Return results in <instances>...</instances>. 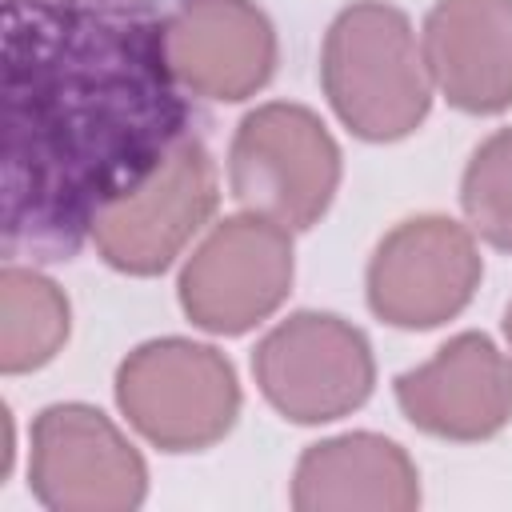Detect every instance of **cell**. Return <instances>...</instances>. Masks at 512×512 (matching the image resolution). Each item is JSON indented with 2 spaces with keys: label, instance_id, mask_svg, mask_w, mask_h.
<instances>
[{
  "label": "cell",
  "instance_id": "cell-1",
  "mask_svg": "<svg viewBox=\"0 0 512 512\" xmlns=\"http://www.w3.org/2000/svg\"><path fill=\"white\" fill-rule=\"evenodd\" d=\"M188 136L152 0H4L8 260L60 264Z\"/></svg>",
  "mask_w": 512,
  "mask_h": 512
},
{
  "label": "cell",
  "instance_id": "cell-2",
  "mask_svg": "<svg viewBox=\"0 0 512 512\" xmlns=\"http://www.w3.org/2000/svg\"><path fill=\"white\" fill-rule=\"evenodd\" d=\"M320 88L336 120L368 144L412 136L432 112V76L412 20L388 0H352L324 32Z\"/></svg>",
  "mask_w": 512,
  "mask_h": 512
},
{
  "label": "cell",
  "instance_id": "cell-3",
  "mask_svg": "<svg viewBox=\"0 0 512 512\" xmlns=\"http://www.w3.org/2000/svg\"><path fill=\"white\" fill-rule=\"evenodd\" d=\"M120 416L160 452H204L240 416L232 360L188 336H160L132 348L112 380Z\"/></svg>",
  "mask_w": 512,
  "mask_h": 512
},
{
  "label": "cell",
  "instance_id": "cell-4",
  "mask_svg": "<svg viewBox=\"0 0 512 512\" xmlns=\"http://www.w3.org/2000/svg\"><path fill=\"white\" fill-rule=\"evenodd\" d=\"M340 144L328 124L292 100L244 112L228 144V188L244 212H260L292 232L312 228L340 188Z\"/></svg>",
  "mask_w": 512,
  "mask_h": 512
},
{
  "label": "cell",
  "instance_id": "cell-5",
  "mask_svg": "<svg viewBox=\"0 0 512 512\" xmlns=\"http://www.w3.org/2000/svg\"><path fill=\"white\" fill-rule=\"evenodd\" d=\"M252 376L272 412L292 424H332L368 404L376 356L368 336L336 316L300 308L252 348Z\"/></svg>",
  "mask_w": 512,
  "mask_h": 512
},
{
  "label": "cell",
  "instance_id": "cell-6",
  "mask_svg": "<svg viewBox=\"0 0 512 512\" xmlns=\"http://www.w3.org/2000/svg\"><path fill=\"white\" fill-rule=\"evenodd\" d=\"M296 280L292 228L236 212L212 224L180 268V312L212 336H244L280 312Z\"/></svg>",
  "mask_w": 512,
  "mask_h": 512
},
{
  "label": "cell",
  "instance_id": "cell-7",
  "mask_svg": "<svg viewBox=\"0 0 512 512\" xmlns=\"http://www.w3.org/2000/svg\"><path fill=\"white\" fill-rule=\"evenodd\" d=\"M28 492L48 512H132L148 496V464L96 404L60 400L32 420Z\"/></svg>",
  "mask_w": 512,
  "mask_h": 512
},
{
  "label": "cell",
  "instance_id": "cell-8",
  "mask_svg": "<svg viewBox=\"0 0 512 512\" xmlns=\"http://www.w3.org/2000/svg\"><path fill=\"white\" fill-rule=\"evenodd\" d=\"M484 280L476 232L452 216H412L380 236L368 256L364 296L376 320L428 332L456 320Z\"/></svg>",
  "mask_w": 512,
  "mask_h": 512
},
{
  "label": "cell",
  "instance_id": "cell-9",
  "mask_svg": "<svg viewBox=\"0 0 512 512\" xmlns=\"http://www.w3.org/2000/svg\"><path fill=\"white\" fill-rule=\"evenodd\" d=\"M220 180L208 148L188 132L168 156L92 224L100 260L124 276H160L212 220Z\"/></svg>",
  "mask_w": 512,
  "mask_h": 512
},
{
  "label": "cell",
  "instance_id": "cell-10",
  "mask_svg": "<svg viewBox=\"0 0 512 512\" xmlns=\"http://www.w3.org/2000/svg\"><path fill=\"white\" fill-rule=\"evenodd\" d=\"M412 428L452 444L492 440L512 424V356L484 332H456L392 384Z\"/></svg>",
  "mask_w": 512,
  "mask_h": 512
},
{
  "label": "cell",
  "instance_id": "cell-11",
  "mask_svg": "<svg viewBox=\"0 0 512 512\" xmlns=\"http://www.w3.org/2000/svg\"><path fill=\"white\" fill-rule=\"evenodd\" d=\"M164 48L180 88L216 104L264 92L280 60L276 28L256 0H176Z\"/></svg>",
  "mask_w": 512,
  "mask_h": 512
},
{
  "label": "cell",
  "instance_id": "cell-12",
  "mask_svg": "<svg viewBox=\"0 0 512 512\" xmlns=\"http://www.w3.org/2000/svg\"><path fill=\"white\" fill-rule=\"evenodd\" d=\"M432 88L468 116L512 108V0H436L420 28Z\"/></svg>",
  "mask_w": 512,
  "mask_h": 512
},
{
  "label": "cell",
  "instance_id": "cell-13",
  "mask_svg": "<svg viewBox=\"0 0 512 512\" xmlns=\"http://www.w3.org/2000/svg\"><path fill=\"white\" fill-rule=\"evenodd\" d=\"M420 472L412 456L380 432H340L300 452L292 472L296 512H412Z\"/></svg>",
  "mask_w": 512,
  "mask_h": 512
},
{
  "label": "cell",
  "instance_id": "cell-14",
  "mask_svg": "<svg viewBox=\"0 0 512 512\" xmlns=\"http://www.w3.org/2000/svg\"><path fill=\"white\" fill-rule=\"evenodd\" d=\"M72 332L64 288L36 264L8 260L0 268V372L24 376L60 356Z\"/></svg>",
  "mask_w": 512,
  "mask_h": 512
},
{
  "label": "cell",
  "instance_id": "cell-15",
  "mask_svg": "<svg viewBox=\"0 0 512 512\" xmlns=\"http://www.w3.org/2000/svg\"><path fill=\"white\" fill-rule=\"evenodd\" d=\"M460 208L484 244L512 256V128H496L472 148L460 176Z\"/></svg>",
  "mask_w": 512,
  "mask_h": 512
},
{
  "label": "cell",
  "instance_id": "cell-16",
  "mask_svg": "<svg viewBox=\"0 0 512 512\" xmlns=\"http://www.w3.org/2000/svg\"><path fill=\"white\" fill-rule=\"evenodd\" d=\"M504 340H508V356H512V304L504 308Z\"/></svg>",
  "mask_w": 512,
  "mask_h": 512
}]
</instances>
